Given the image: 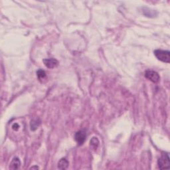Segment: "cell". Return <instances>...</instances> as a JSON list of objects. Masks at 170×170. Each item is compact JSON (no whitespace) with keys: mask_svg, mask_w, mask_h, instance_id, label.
Returning a JSON list of instances; mask_svg holds the SVG:
<instances>
[{"mask_svg":"<svg viewBox=\"0 0 170 170\" xmlns=\"http://www.w3.org/2000/svg\"><path fill=\"white\" fill-rule=\"evenodd\" d=\"M19 128V124L17 123L14 124L12 126V128H13L14 130H18Z\"/></svg>","mask_w":170,"mask_h":170,"instance_id":"obj_11","label":"cell"},{"mask_svg":"<svg viewBox=\"0 0 170 170\" xmlns=\"http://www.w3.org/2000/svg\"><path fill=\"white\" fill-rule=\"evenodd\" d=\"M157 164H158L159 168L161 169H169L170 159L168 153L167 152H162L161 157L157 161Z\"/></svg>","mask_w":170,"mask_h":170,"instance_id":"obj_1","label":"cell"},{"mask_svg":"<svg viewBox=\"0 0 170 170\" xmlns=\"http://www.w3.org/2000/svg\"><path fill=\"white\" fill-rule=\"evenodd\" d=\"M39 124H40V122L37 123V120H33L31 123V129L32 130H35L38 128Z\"/></svg>","mask_w":170,"mask_h":170,"instance_id":"obj_10","label":"cell"},{"mask_svg":"<svg viewBox=\"0 0 170 170\" xmlns=\"http://www.w3.org/2000/svg\"><path fill=\"white\" fill-rule=\"evenodd\" d=\"M30 169H39V167H37V166H33V167H31Z\"/></svg>","mask_w":170,"mask_h":170,"instance_id":"obj_12","label":"cell"},{"mask_svg":"<svg viewBox=\"0 0 170 170\" xmlns=\"http://www.w3.org/2000/svg\"><path fill=\"white\" fill-rule=\"evenodd\" d=\"M37 74L39 80L43 79V78H45V76H46V72H45V70H43L42 69H39L37 70Z\"/></svg>","mask_w":170,"mask_h":170,"instance_id":"obj_9","label":"cell"},{"mask_svg":"<svg viewBox=\"0 0 170 170\" xmlns=\"http://www.w3.org/2000/svg\"><path fill=\"white\" fill-rule=\"evenodd\" d=\"M145 76L148 79L150 80V81L154 82V83H156L160 79L158 73L157 72L153 71V70H146V72H145Z\"/></svg>","mask_w":170,"mask_h":170,"instance_id":"obj_3","label":"cell"},{"mask_svg":"<svg viewBox=\"0 0 170 170\" xmlns=\"http://www.w3.org/2000/svg\"><path fill=\"white\" fill-rule=\"evenodd\" d=\"M45 65L49 68H53L57 67L59 65V61L56 59L51 58V59H45L43 60Z\"/></svg>","mask_w":170,"mask_h":170,"instance_id":"obj_5","label":"cell"},{"mask_svg":"<svg viewBox=\"0 0 170 170\" xmlns=\"http://www.w3.org/2000/svg\"><path fill=\"white\" fill-rule=\"evenodd\" d=\"M154 55L156 58L159 61L163 63H169L170 62V52L169 51L161 50L157 49L154 51Z\"/></svg>","mask_w":170,"mask_h":170,"instance_id":"obj_2","label":"cell"},{"mask_svg":"<svg viewBox=\"0 0 170 170\" xmlns=\"http://www.w3.org/2000/svg\"><path fill=\"white\" fill-rule=\"evenodd\" d=\"M21 165L20 159L18 157H14L10 163L9 169H17L19 168Z\"/></svg>","mask_w":170,"mask_h":170,"instance_id":"obj_6","label":"cell"},{"mask_svg":"<svg viewBox=\"0 0 170 170\" xmlns=\"http://www.w3.org/2000/svg\"><path fill=\"white\" fill-rule=\"evenodd\" d=\"M98 144H99V141L98 139H97V138H92V140H91L90 141V146L93 149H96L97 148H98Z\"/></svg>","mask_w":170,"mask_h":170,"instance_id":"obj_8","label":"cell"},{"mask_svg":"<svg viewBox=\"0 0 170 170\" xmlns=\"http://www.w3.org/2000/svg\"><path fill=\"white\" fill-rule=\"evenodd\" d=\"M86 133L84 130H80V131H78L75 134V136H74L75 140L76 141V142L78 143V145L83 144L84 141L86 140Z\"/></svg>","mask_w":170,"mask_h":170,"instance_id":"obj_4","label":"cell"},{"mask_svg":"<svg viewBox=\"0 0 170 170\" xmlns=\"http://www.w3.org/2000/svg\"><path fill=\"white\" fill-rule=\"evenodd\" d=\"M68 166V161L65 158H62L58 163V168L60 169H66Z\"/></svg>","mask_w":170,"mask_h":170,"instance_id":"obj_7","label":"cell"}]
</instances>
